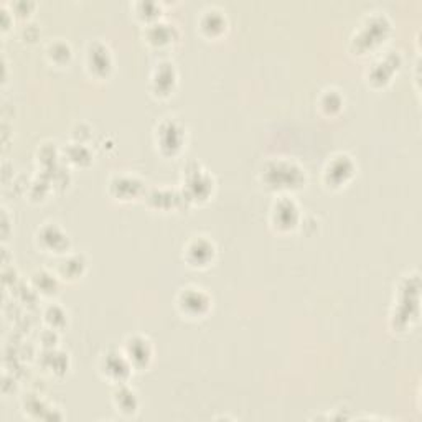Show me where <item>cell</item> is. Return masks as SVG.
I'll return each instance as SVG.
<instances>
[{
  "mask_svg": "<svg viewBox=\"0 0 422 422\" xmlns=\"http://www.w3.org/2000/svg\"><path fill=\"white\" fill-rule=\"evenodd\" d=\"M150 342H147L145 338H131L127 342V350L124 351V355L127 356V360L132 366H144L147 365V361L150 360L152 356V350H150Z\"/></svg>",
  "mask_w": 422,
  "mask_h": 422,
  "instance_id": "cell-3",
  "label": "cell"
},
{
  "mask_svg": "<svg viewBox=\"0 0 422 422\" xmlns=\"http://www.w3.org/2000/svg\"><path fill=\"white\" fill-rule=\"evenodd\" d=\"M112 402L117 407V412H121L126 417H132L139 412V397H137L134 390H131L126 385H119L114 396H112Z\"/></svg>",
  "mask_w": 422,
  "mask_h": 422,
  "instance_id": "cell-1",
  "label": "cell"
},
{
  "mask_svg": "<svg viewBox=\"0 0 422 422\" xmlns=\"http://www.w3.org/2000/svg\"><path fill=\"white\" fill-rule=\"evenodd\" d=\"M196 303L201 307L208 308V297L203 292V289L198 287H188V289H181L180 292V299H179V306L183 308V312H188L191 315H196V313H203L200 311V307H196Z\"/></svg>",
  "mask_w": 422,
  "mask_h": 422,
  "instance_id": "cell-2",
  "label": "cell"
}]
</instances>
